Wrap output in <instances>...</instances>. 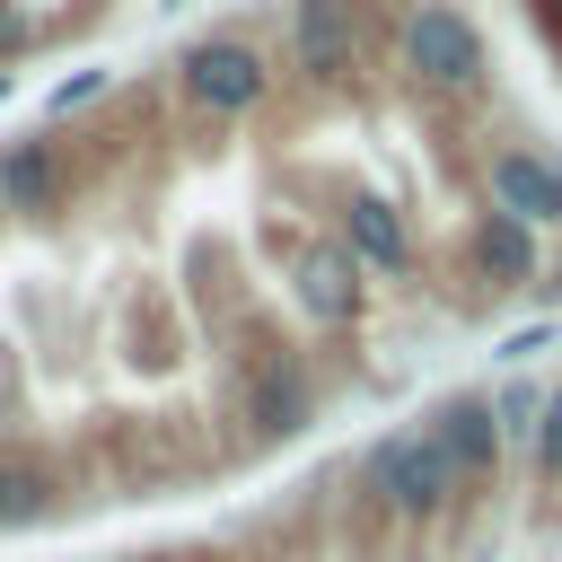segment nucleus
I'll use <instances>...</instances> for the list:
<instances>
[{
	"label": "nucleus",
	"mask_w": 562,
	"mask_h": 562,
	"mask_svg": "<svg viewBox=\"0 0 562 562\" xmlns=\"http://www.w3.org/2000/svg\"><path fill=\"white\" fill-rule=\"evenodd\" d=\"M544 404H553V386H536V378H509V386L492 395V413H501V439H509V448H536V430H544Z\"/></svg>",
	"instance_id": "ddd939ff"
},
{
	"label": "nucleus",
	"mask_w": 562,
	"mask_h": 562,
	"mask_svg": "<svg viewBox=\"0 0 562 562\" xmlns=\"http://www.w3.org/2000/svg\"><path fill=\"white\" fill-rule=\"evenodd\" d=\"M70 501H79V474H70L61 448H44V439H0V536L44 527V518H61Z\"/></svg>",
	"instance_id": "423d86ee"
},
{
	"label": "nucleus",
	"mask_w": 562,
	"mask_h": 562,
	"mask_svg": "<svg viewBox=\"0 0 562 562\" xmlns=\"http://www.w3.org/2000/svg\"><path fill=\"white\" fill-rule=\"evenodd\" d=\"M70 140L61 132H26L0 149V211L9 220H61L70 211Z\"/></svg>",
	"instance_id": "6e6552de"
},
{
	"label": "nucleus",
	"mask_w": 562,
	"mask_h": 562,
	"mask_svg": "<svg viewBox=\"0 0 562 562\" xmlns=\"http://www.w3.org/2000/svg\"><path fill=\"white\" fill-rule=\"evenodd\" d=\"M290 290H299V307H307L316 325H351V316H360V299H369L360 255H351L342 237H307V246L290 255Z\"/></svg>",
	"instance_id": "9b49d317"
},
{
	"label": "nucleus",
	"mask_w": 562,
	"mask_h": 562,
	"mask_svg": "<svg viewBox=\"0 0 562 562\" xmlns=\"http://www.w3.org/2000/svg\"><path fill=\"white\" fill-rule=\"evenodd\" d=\"M26 35H35V18H26V9H18V0H0V53H18V44H26Z\"/></svg>",
	"instance_id": "2eb2a0df"
},
{
	"label": "nucleus",
	"mask_w": 562,
	"mask_h": 562,
	"mask_svg": "<svg viewBox=\"0 0 562 562\" xmlns=\"http://www.w3.org/2000/svg\"><path fill=\"white\" fill-rule=\"evenodd\" d=\"M351 255H360V272H386V281H404L413 263H422V246H413V220L386 202V193H351L342 202V228H334Z\"/></svg>",
	"instance_id": "f8f14e48"
},
{
	"label": "nucleus",
	"mask_w": 562,
	"mask_h": 562,
	"mask_svg": "<svg viewBox=\"0 0 562 562\" xmlns=\"http://www.w3.org/2000/svg\"><path fill=\"white\" fill-rule=\"evenodd\" d=\"M422 430H430V448L457 465V483H465V492H483V483L501 474V448H509V439H501L492 395H465V386H457V395H439V404H430V422H422Z\"/></svg>",
	"instance_id": "9d476101"
},
{
	"label": "nucleus",
	"mask_w": 562,
	"mask_h": 562,
	"mask_svg": "<svg viewBox=\"0 0 562 562\" xmlns=\"http://www.w3.org/2000/svg\"><path fill=\"white\" fill-rule=\"evenodd\" d=\"M395 61H404V79L430 88V97H474L483 70H492L483 26H474L457 0H404V9H395Z\"/></svg>",
	"instance_id": "f03ea898"
},
{
	"label": "nucleus",
	"mask_w": 562,
	"mask_h": 562,
	"mask_svg": "<svg viewBox=\"0 0 562 562\" xmlns=\"http://www.w3.org/2000/svg\"><path fill=\"white\" fill-rule=\"evenodd\" d=\"M465 272H474V299L544 290V228H527V220H509V211H474V228H465Z\"/></svg>",
	"instance_id": "0eeeda50"
},
{
	"label": "nucleus",
	"mask_w": 562,
	"mask_h": 562,
	"mask_svg": "<svg viewBox=\"0 0 562 562\" xmlns=\"http://www.w3.org/2000/svg\"><path fill=\"white\" fill-rule=\"evenodd\" d=\"M483 193H492V211H509L527 228H562V158L536 149V140L483 149Z\"/></svg>",
	"instance_id": "1a4fd4ad"
},
{
	"label": "nucleus",
	"mask_w": 562,
	"mask_h": 562,
	"mask_svg": "<svg viewBox=\"0 0 562 562\" xmlns=\"http://www.w3.org/2000/svg\"><path fill=\"white\" fill-rule=\"evenodd\" d=\"M536 483H553V492H562V386H553L544 430H536Z\"/></svg>",
	"instance_id": "4468645a"
},
{
	"label": "nucleus",
	"mask_w": 562,
	"mask_h": 562,
	"mask_svg": "<svg viewBox=\"0 0 562 562\" xmlns=\"http://www.w3.org/2000/svg\"><path fill=\"white\" fill-rule=\"evenodd\" d=\"M369 53V26H360V0H290V70L307 88H342Z\"/></svg>",
	"instance_id": "39448f33"
},
{
	"label": "nucleus",
	"mask_w": 562,
	"mask_h": 562,
	"mask_svg": "<svg viewBox=\"0 0 562 562\" xmlns=\"http://www.w3.org/2000/svg\"><path fill=\"white\" fill-rule=\"evenodd\" d=\"M176 97L202 114V123H237L272 97V53L255 35H193L176 53Z\"/></svg>",
	"instance_id": "7ed1b4c3"
},
{
	"label": "nucleus",
	"mask_w": 562,
	"mask_h": 562,
	"mask_svg": "<svg viewBox=\"0 0 562 562\" xmlns=\"http://www.w3.org/2000/svg\"><path fill=\"white\" fill-rule=\"evenodd\" d=\"M360 501L378 509V518H395V527H430V518H448L457 509V465L430 448V430L413 422V430H386V439H369L360 448Z\"/></svg>",
	"instance_id": "f257e3e1"
},
{
	"label": "nucleus",
	"mask_w": 562,
	"mask_h": 562,
	"mask_svg": "<svg viewBox=\"0 0 562 562\" xmlns=\"http://www.w3.org/2000/svg\"><path fill=\"white\" fill-rule=\"evenodd\" d=\"M316 422V369H307V351H255L246 369H237V439L246 448H281V439H299Z\"/></svg>",
	"instance_id": "20e7f679"
},
{
	"label": "nucleus",
	"mask_w": 562,
	"mask_h": 562,
	"mask_svg": "<svg viewBox=\"0 0 562 562\" xmlns=\"http://www.w3.org/2000/svg\"><path fill=\"white\" fill-rule=\"evenodd\" d=\"M553 342V325H527V334H501V360H527V351H544Z\"/></svg>",
	"instance_id": "dca6fc26"
}]
</instances>
